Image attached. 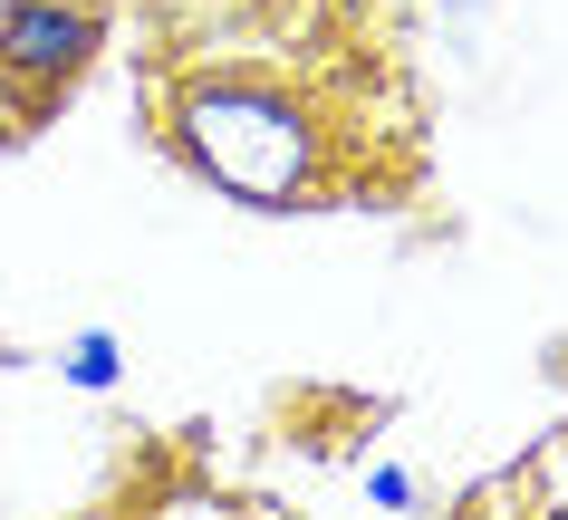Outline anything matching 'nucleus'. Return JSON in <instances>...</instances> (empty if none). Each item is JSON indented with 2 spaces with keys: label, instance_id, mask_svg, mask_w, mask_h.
<instances>
[{
  "label": "nucleus",
  "instance_id": "obj_2",
  "mask_svg": "<svg viewBox=\"0 0 568 520\" xmlns=\"http://www.w3.org/2000/svg\"><path fill=\"white\" fill-rule=\"evenodd\" d=\"M97 49V10L88 0H10L0 10V78L20 88V106H49V96H68V78L88 68Z\"/></svg>",
  "mask_w": 568,
  "mask_h": 520
},
{
  "label": "nucleus",
  "instance_id": "obj_3",
  "mask_svg": "<svg viewBox=\"0 0 568 520\" xmlns=\"http://www.w3.org/2000/svg\"><path fill=\"white\" fill-rule=\"evenodd\" d=\"M59 367H68V386L106 396V386H116V337H106V328H78V337H68V357H59Z\"/></svg>",
  "mask_w": 568,
  "mask_h": 520
},
{
  "label": "nucleus",
  "instance_id": "obj_4",
  "mask_svg": "<svg viewBox=\"0 0 568 520\" xmlns=\"http://www.w3.org/2000/svg\"><path fill=\"white\" fill-rule=\"evenodd\" d=\"M366 491H376L386 511H405V501H415V472H395V462H376V472H366Z\"/></svg>",
  "mask_w": 568,
  "mask_h": 520
},
{
  "label": "nucleus",
  "instance_id": "obj_1",
  "mask_svg": "<svg viewBox=\"0 0 568 520\" xmlns=\"http://www.w3.org/2000/svg\"><path fill=\"white\" fill-rule=\"evenodd\" d=\"M174 145L241 203H308L328 174V125L261 68H222L174 96Z\"/></svg>",
  "mask_w": 568,
  "mask_h": 520
}]
</instances>
